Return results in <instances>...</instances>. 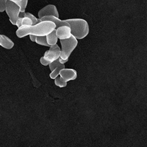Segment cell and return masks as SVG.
Masks as SVG:
<instances>
[{
	"mask_svg": "<svg viewBox=\"0 0 147 147\" xmlns=\"http://www.w3.org/2000/svg\"><path fill=\"white\" fill-rule=\"evenodd\" d=\"M56 28L55 24L50 21H43L32 26H22L18 28L16 34L18 38H23L30 35L36 36H46Z\"/></svg>",
	"mask_w": 147,
	"mask_h": 147,
	"instance_id": "obj_1",
	"label": "cell"
},
{
	"mask_svg": "<svg viewBox=\"0 0 147 147\" xmlns=\"http://www.w3.org/2000/svg\"><path fill=\"white\" fill-rule=\"evenodd\" d=\"M71 31V35L77 40H82L88 35L90 31L88 22L81 18L67 20Z\"/></svg>",
	"mask_w": 147,
	"mask_h": 147,
	"instance_id": "obj_2",
	"label": "cell"
},
{
	"mask_svg": "<svg viewBox=\"0 0 147 147\" xmlns=\"http://www.w3.org/2000/svg\"><path fill=\"white\" fill-rule=\"evenodd\" d=\"M61 51L60 58L63 59H68L70 55L78 45L77 39L72 35L70 38L60 40Z\"/></svg>",
	"mask_w": 147,
	"mask_h": 147,
	"instance_id": "obj_3",
	"label": "cell"
},
{
	"mask_svg": "<svg viewBox=\"0 0 147 147\" xmlns=\"http://www.w3.org/2000/svg\"><path fill=\"white\" fill-rule=\"evenodd\" d=\"M7 14L9 17V21L13 25H16V21L19 17L20 8L19 6L14 3L7 1L5 10Z\"/></svg>",
	"mask_w": 147,
	"mask_h": 147,
	"instance_id": "obj_4",
	"label": "cell"
},
{
	"mask_svg": "<svg viewBox=\"0 0 147 147\" xmlns=\"http://www.w3.org/2000/svg\"><path fill=\"white\" fill-rule=\"evenodd\" d=\"M61 51V48L57 44L51 45L50 47V50L45 53L44 58L51 63L60 57Z\"/></svg>",
	"mask_w": 147,
	"mask_h": 147,
	"instance_id": "obj_5",
	"label": "cell"
},
{
	"mask_svg": "<svg viewBox=\"0 0 147 147\" xmlns=\"http://www.w3.org/2000/svg\"><path fill=\"white\" fill-rule=\"evenodd\" d=\"M39 18H41L45 16H54L59 18V13L57 7L54 5L49 4L43 8H42L38 12Z\"/></svg>",
	"mask_w": 147,
	"mask_h": 147,
	"instance_id": "obj_6",
	"label": "cell"
},
{
	"mask_svg": "<svg viewBox=\"0 0 147 147\" xmlns=\"http://www.w3.org/2000/svg\"><path fill=\"white\" fill-rule=\"evenodd\" d=\"M59 76L65 82H67L69 81L76 80L77 77V72L74 69L65 68L61 70Z\"/></svg>",
	"mask_w": 147,
	"mask_h": 147,
	"instance_id": "obj_7",
	"label": "cell"
},
{
	"mask_svg": "<svg viewBox=\"0 0 147 147\" xmlns=\"http://www.w3.org/2000/svg\"><path fill=\"white\" fill-rule=\"evenodd\" d=\"M55 30L57 38L60 40L69 38L72 36L71 31L69 27L65 26H61Z\"/></svg>",
	"mask_w": 147,
	"mask_h": 147,
	"instance_id": "obj_8",
	"label": "cell"
},
{
	"mask_svg": "<svg viewBox=\"0 0 147 147\" xmlns=\"http://www.w3.org/2000/svg\"><path fill=\"white\" fill-rule=\"evenodd\" d=\"M41 21H50L53 22L56 26L55 29L61 27V26H68L69 27V24L66 21V20H61L59 18L54 17V16H45L40 18Z\"/></svg>",
	"mask_w": 147,
	"mask_h": 147,
	"instance_id": "obj_9",
	"label": "cell"
},
{
	"mask_svg": "<svg viewBox=\"0 0 147 147\" xmlns=\"http://www.w3.org/2000/svg\"><path fill=\"white\" fill-rule=\"evenodd\" d=\"M14 45V44L13 41L9 39L8 36L4 35H0V46L7 50H10L13 48Z\"/></svg>",
	"mask_w": 147,
	"mask_h": 147,
	"instance_id": "obj_10",
	"label": "cell"
},
{
	"mask_svg": "<svg viewBox=\"0 0 147 147\" xmlns=\"http://www.w3.org/2000/svg\"><path fill=\"white\" fill-rule=\"evenodd\" d=\"M46 38L47 42L50 46L57 44V42L58 41V38L56 35V30L55 29L51 32L46 35Z\"/></svg>",
	"mask_w": 147,
	"mask_h": 147,
	"instance_id": "obj_11",
	"label": "cell"
},
{
	"mask_svg": "<svg viewBox=\"0 0 147 147\" xmlns=\"http://www.w3.org/2000/svg\"><path fill=\"white\" fill-rule=\"evenodd\" d=\"M35 42L39 45H44V46H46L48 47H50V46L48 45V44L47 42L46 36H36Z\"/></svg>",
	"mask_w": 147,
	"mask_h": 147,
	"instance_id": "obj_12",
	"label": "cell"
},
{
	"mask_svg": "<svg viewBox=\"0 0 147 147\" xmlns=\"http://www.w3.org/2000/svg\"><path fill=\"white\" fill-rule=\"evenodd\" d=\"M49 67H50V69H51V71L58 67H63V68H65V65L63 64H61L59 61L58 59L53 61V62L50 63V64H49Z\"/></svg>",
	"mask_w": 147,
	"mask_h": 147,
	"instance_id": "obj_13",
	"label": "cell"
},
{
	"mask_svg": "<svg viewBox=\"0 0 147 147\" xmlns=\"http://www.w3.org/2000/svg\"><path fill=\"white\" fill-rule=\"evenodd\" d=\"M55 80V84L57 86L60 87V88H63L67 86V82H65L61 77H57Z\"/></svg>",
	"mask_w": 147,
	"mask_h": 147,
	"instance_id": "obj_14",
	"label": "cell"
},
{
	"mask_svg": "<svg viewBox=\"0 0 147 147\" xmlns=\"http://www.w3.org/2000/svg\"><path fill=\"white\" fill-rule=\"evenodd\" d=\"M62 69H64V68L61 67H57L56 68H55L53 71H51V74H50V78L53 80L56 78L58 76H59V72Z\"/></svg>",
	"mask_w": 147,
	"mask_h": 147,
	"instance_id": "obj_15",
	"label": "cell"
},
{
	"mask_svg": "<svg viewBox=\"0 0 147 147\" xmlns=\"http://www.w3.org/2000/svg\"><path fill=\"white\" fill-rule=\"evenodd\" d=\"M28 1V0H22L20 3L16 4L19 6L20 8V13H24L25 12L26 7L27 6Z\"/></svg>",
	"mask_w": 147,
	"mask_h": 147,
	"instance_id": "obj_16",
	"label": "cell"
},
{
	"mask_svg": "<svg viewBox=\"0 0 147 147\" xmlns=\"http://www.w3.org/2000/svg\"><path fill=\"white\" fill-rule=\"evenodd\" d=\"M25 17L30 18L32 21L33 25H35V24H38V23H39V22H40L41 21L40 18L38 19L37 18H36L33 14H31L30 13H26Z\"/></svg>",
	"mask_w": 147,
	"mask_h": 147,
	"instance_id": "obj_17",
	"label": "cell"
},
{
	"mask_svg": "<svg viewBox=\"0 0 147 147\" xmlns=\"http://www.w3.org/2000/svg\"><path fill=\"white\" fill-rule=\"evenodd\" d=\"M33 25V22L28 17H24L22 18V26H32Z\"/></svg>",
	"mask_w": 147,
	"mask_h": 147,
	"instance_id": "obj_18",
	"label": "cell"
},
{
	"mask_svg": "<svg viewBox=\"0 0 147 147\" xmlns=\"http://www.w3.org/2000/svg\"><path fill=\"white\" fill-rule=\"evenodd\" d=\"M7 0H0V12L3 13L5 10L6 3Z\"/></svg>",
	"mask_w": 147,
	"mask_h": 147,
	"instance_id": "obj_19",
	"label": "cell"
},
{
	"mask_svg": "<svg viewBox=\"0 0 147 147\" xmlns=\"http://www.w3.org/2000/svg\"><path fill=\"white\" fill-rule=\"evenodd\" d=\"M40 63L42 65H44V66H47V65H49V64H50V62L49 61H48L47 59H45L44 57H41L40 58Z\"/></svg>",
	"mask_w": 147,
	"mask_h": 147,
	"instance_id": "obj_20",
	"label": "cell"
},
{
	"mask_svg": "<svg viewBox=\"0 0 147 147\" xmlns=\"http://www.w3.org/2000/svg\"><path fill=\"white\" fill-rule=\"evenodd\" d=\"M30 40L32 42H35L36 36H35V35H30Z\"/></svg>",
	"mask_w": 147,
	"mask_h": 147,
	"instance_id": "obj_21",
	"label": "cell"
},
{
	"mask_svg": "<svg viewBox=\"0 0 147 147\" xmlns=\"http://www.w3.org/2000/svg\"><path fill=\"white\" fill-rule=\"evenodd\" d=\"M58 59H59V62L61 63V64H64L65 63H66L67 61H68V59H61L60 57L58 58Z\"/></svg>",
	"mask_w": 147,
	"mask_h": 147,
	"instance_id": "obj_22",
	"label": "cell"
},
{
	"mask_svg": "<svg viewBox=\"0 0 147 147\" xmlns=\"http://www.w3.org/2000/svg\"><path fill=\"white\" fill-rule=\"evenodd\" d=\"M8 1H9L13 2V3H14L16 4H17V3H20V1H21L22 0H8Z\"/></svg>",
	"mask_w": 147,
	"mask_h": 147,
	"instance_id": "obj_23",
	"label": "cell"
}]
</instances>
